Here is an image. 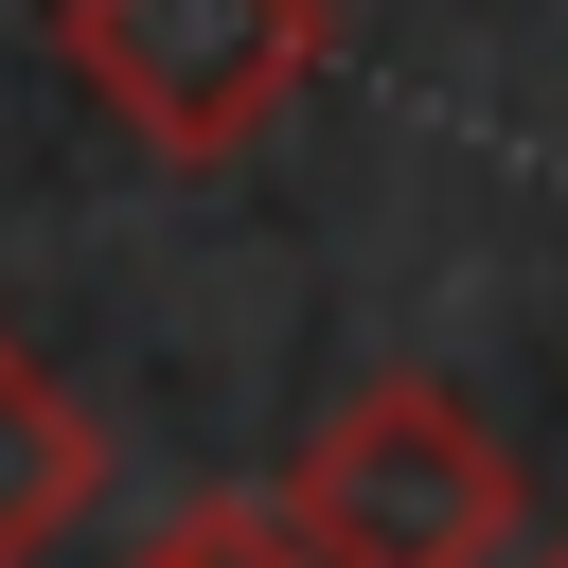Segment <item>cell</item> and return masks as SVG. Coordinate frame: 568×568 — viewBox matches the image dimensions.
I'll list each match as a JSON object with an SVG mask.
<instances>
[{"instance_id":"cell-5","label":"cell","mask_w":568,"mask_h":568,"mask_svg":"<svg viewBox=\"0 0 568 568\" xmlns=\"http://www.w3.org/2000/svg\"><path fill=\"white\" fill-rule=\"evenodd\" d=\"M550 568H568V550H550Z\"/></svg>"},{"instance_id":"cell-1","label":"cell","mask_w":568,"mask_h":568,"mask_svg":"<svg viewBox=\"0 0 568 568\" xmlns=\"http://www.w3.org/2000/svg\"><path fill=\"white\" fill-rule=\"evenodd\" d=\"M284 532L320 568H497L515 550V444L444 390V373H373L302 426L284 462Z\"/></svg>"},{"instance_id":"cell-2","label":"cell","mask_w":568,"mask_h":568,"mask_svg":"<svg viewBox=\"0 0 568 568\" xmlns=\"http://www.w3.org/2000/svg\"><path fill=\"white\" fill-rule=\"evenodd\" d=\"M320 0H53V53H71V89L142 142V160H178V178H213V160H248L284 106H302V71H320Z\"/></svg>"},{"instance_id":"cell-4","label":"cell","mask_w":568,"mask_h":568,"mask_svg":"<svg viewBox=\"0 0 568 568\" xmlns=\"http://www.w3.org/2000/svg\"><path fill=\"white\" fill-rule=\"evenodd\" d=\"M124 568H320V550L284 532V497H195V515H160Z\"/></svg>"},{"instance_id":"cell-3","label":"cell","mask_w":568,"mask_h":568,"mask_svg":"<svg viewBox=\"0 0 568 568\" xmlns=\"http://www.w3.org/2000/svg\"><path fill=\"white\" fill-rule=\"evenodd\" d=\"M89 479H106V426L71 408V373L36 337H0V568H36L89 515Z\"/></svg>"}]
</instances>
